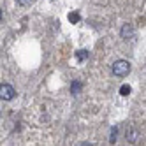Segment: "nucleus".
<instances>
[{"label":"nucleus","instance_id":"9d476101","mask_svg":"<svg viewBox=\"0 0 146 146\" xmlns=\"http://www.w3.org/2000/svg\"><path fill=\"white\" fill-rule=\"evenodd\" d=\"M114 141H116V129L111 130V143H114Z\"/></svg>","mask_w":146,"mask_h":146},{"label":"nucleus","instance_id":"20e7f679","mask_svg":"<svg viewBox=\"0 0 146 146\" xmlns=\"http://www.w3.org/2000/svg\"><path fill=\"white\" fill-rule=\"evenodd\" d=\"M81 88H83V83H81L79 79L72 81V85H70V92H72V95H78V93L81 92Z\"/></svg>","mask_w":146,"mask_h":146},{"label":"nucleus","instance_id":"f8f14e48","mask_svg":"<svg viewBox=\"0 0 146 146\" xmlns=\"http://www.w3.org/2000/svg\"><path fill=\"white\" fill-rule=\"evenodd\" d=\"M0 19H2V11H0Z\"/></svg>","mask_w":146,"mask_h":146},{"label":"nucleus","instance_id":"f257e3e1","mask_svg":"<svg viewBox=\"0 0 146 146\" xmlns=\"http://www.w3.org/2000/svg\"><path fill=\"white\" fill-rule=\"evenodd\" d=\"M129 72H130V64L127 60H116L113 64V74L114 76L123 78V76H127Z\"/></svg>","mask_w":146,"mask_h":146},{"label":"nucleus","instance_id":"6e6552de","mask_svg":"<svg viewBox=\"0 0 146 146\" xmlns=\"http://www.w3.org/2000/svg\"><path fill=\"white\" fill-rule=\"evenodd\" d=\"M69 19H70L72 23H78V21H79V14H78V13H70V14H69Z\"/></svg>","mask_w":146,"mask_h":146},{"label":"nucleus","instance_id":"1a4fd4ad","mask_svg":"<svg viewBox=\"0 0 146 146\" xmlns=\"http://www.w3.org/2000/svg\"><path fill=\"white\" fill-rule=\"evenodd\" d=\"M16 2H18L19 5H23V7H27V5H30V4H32V0H16Z\"/></svg>","mask_w":146,"mask_h":146},{"label":"nucleus","instance_id":"0eeeda50","mask_svg":"<svg viewBox=\"0 0 146 146\" xmlns=\"http://www.w3.org/2000/svg\"><path fill=\"white\" fill-rule=\"evenodd\" d=\"M129 93H130V86H129V85H123V86L120 88V95H123V97H127Z\"/></svg>","mask_w":146,"mask_h":146},{"label":"nucleus","instance_id":"f03ea898","mask_svg":"<svg viewBox=\"0 0 146 146\" xmlns=\"http://www.w3.org/2000/svg\"><path fill=\"white\" fill-rule=\"evenodd\" d=\"M14 95H16V90L11 85H7V83H2V85H0V99L2 100H13Z\"/></svg>","mask_w":146,"mask_h":146},{"label":"nucleus","instance_id":"9b49d317","mask_svg":"<svg viewBox=\"0 0 146 146\" xmlns=\"http://www.w3.org/2000/svg\"><path fill=\"white\" fill-rule=\"evenodd\" d=\"M79 146H93L92 143H83V144H79Z\"/></svg>","mask_w":146,"mask_h":146},{"label":"nucleus","instance_id":"423d86ee","mask_svg":"<svg viewBox=\"0 0 146 146\" xmlns=\"http://www.w3.org/2000/svg\"><path fill=\"white\" fill-rule=\"evenodd\" d=\"M86 58H88V51L86 49H78L76 51V60L78 62H85Z\"/></svg>","mask_w":146,"mask_h":146},{"label":"nucleus","instance_id":"7ed1b4c3","mask_svg":"<svg viewBox=\"0 0 146 146\" xmlns=\"http://www.w3.org/2000/svg\"><path fill=\"white\" fill-rule=\"evenodd\" d=\"M121 37H123V39H132V37H134V28H132L129 23H125V25L121 27Z\"/></svg>","mask_w":146,"mask_h":146},{"label":"nucleus","instance_id":"39448f33","mask_svg":"<svg viewBox=\"0 0 146 146\" xmlns=\"http://www.w3.org/2000/svg\"><path fill=\"white\" fill-rule=\"evenodd\" d=\"M137 137H139V132L135 130V129H129L127 130V141L135 143V141H137Z\"/></svg>","mask_w":146,"mask_h":146}]
</instances>
